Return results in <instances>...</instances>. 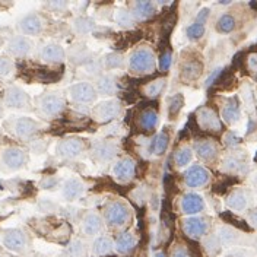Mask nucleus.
I'll return each mask as SVG.
<instances>
[{
    "label": "nucleus",
    "mask_w": 257,
    "mask_h": 257,
    "mask_svg": "<svg viewBox=\"0 0 257 257\" xmlns=\"http://www.w3.org/2000/svg\"><path fill=\"white\" fill-rule=\"evenodd\" d=\"M41 57L47 61H61L64 58V50L57 44H47L41 50Z\"/></svg>",
    "instance_id": "obj_23"
},
{
    "label": "nucleus",
    "mask_w": 257,
    "mask_h": 257,
    "mask_svg": "<svg viewBox=\"0 0 257 257\" xmlns=\"http://www.w3.org/2000/svg\"><path fill=\"white\" fill-rule=\"evenodd\" d=\"M56 184H57V180L53 178V177H47V178L43 181V187H44V189H53Z\"/></svg>",
    "instance_id": "obj_48"
},
{
    "label": "nucleus",
    "mask_w": 257,
    "mask_h": 257,
    "mask_svg": "<svg viewBox=\"0 0 257 257\" xmlns=\"http://www.w3.org/2000/svg\"><path fill=\"white\" fill-rule=\"evenodd\" d=\"M135 170H136V164L133 159L130 158H123L120 159L115 167H114V175L121 180V181H126L129 178H132L135 175Z\"/></svg>",
    "instance_id": "obj_13"
},
{
    "label": "nucleus",
    "mask_w": 257,
    "mask_h": 257,
    "mask_svg": "<svg viewBox=\"0 0 257 257\" xmlns=\"http://www.w3.org/2000/svg\"><path fill=\"white\" fill-rule=\"evenodd\" d=\"M155 12L154 4L151 1H138L133 7V13L138 19H146L152 16Z\"/></svg>",
    "instance_id": "obj_28"
},
{
    "label": "nucleus",
    "mask_w": 257,
    "mask_h": 257,
    "mask_svg": "<svg viewBox=\"0 0 257 257\" xmlns=\"http://www.w3.org/2000/svg\"><path fill=\"white\" fill-rule=\"evenodd\" d=\"M135 246H136V238L132 234H123L115 241V250L120 255H127L129 252L133 250Z\"/></svg>",
    "instance_id": "obj_24"
},
{
    "label": "nucleus",
    "mask_w": 257,
    "mask_h": 257,
    "mask_svg": "<svg viewBox=\"0 0 257 257\" xmlns=\"http://www.w3.org/2000/svg\"><path fill=\"white\" fill-rule=\"evenodd\" d=\"M1 114H3V108H1V105H0V117H1Z\"/></svg>",
    "instance_id": "obj_54"
},
{
    "label": "nucleus",
    "mask_w": 257,
    "mask_h": 257,
    "mask_svg": "<svg viewBox=\"0 0 257 257\" xmlns=\"http://www.w3.org/2000/svg\"><path fill=\"white\" fill-rule=\"evenodd\" d=\"M19 27H21V29H22L25 34H28V35H37V34H40L41 29H43L41 19H40V16H37V15H27V16L21 21Z\"/></svg>",
    "instance_id": "obj_16"
},
{
    "label": "nucleus",
    "mask_w": 257,
    "mask_h": 257,
    "mask_svg": "<svg viewBox=\"0 0 257 257\" xmlns=\"http://www.w3.org/2000/svg\"><path fill=\"white\" fill-rule=\"evenodd\" d=\"M170 66H171V53L170 52L162 53V56H161V61H159V67H161V70H162V72H167V70L170 69Z\"/></svg>",
    "instance_id": "obj_43"
},
{
    "label": "nucleus",
    "mask_w": 257,
    "mask_h": 257,
    "mask_svg": "<svg viewBox=\"0 0 257 257\" xmlns=\"http://www.w3.org/2000/svg\"><path fill=\"white\" fill-rule=\"evenodd\" d=\"M198 121L199 126L203 130H210V132H219L221 130V121L218 118V115L215 114L213 110L210 108H200L198 113Z\"/></svg>",
    "instance_id": "obj_4"
},
{
    "label": "nucleus",
    "mask_w": 257,
    "mask_h": 257,
    "mask_svg": "<svg viewBox=\"0 0 257 257\" xmlns=\"http://www.w3.org/2000/svg\"><path fill=\"white\" fill-rule=\"evenodd\" d=\"M95 89L91 84L81 82L70 88V97L76 103H91L95 100Z\"/></svg>",
    "instance_id": "obj_3"
},
{
    "label": "nucleus",
    "mask_w": 257,
    "mask_h": 257,
    "mask_svg": "<svg viewBox=\"0 0 257 257\" xmlns=\"http://www.w3.org/2000/svg\"><path fill=\"white\" fill-rule=\"evenodd\" d=\"M28 75H29L28 78L32 79V81H38V82H43V84H54L61 78L63 70H52V69L40 67V69L28 70Z\"/></svg>",
    "instance_id": "obj_10"
},
{
    "label": "nucleus",
    "mask_w": 257,
    "mask_h": 257,
    "mask_svg": "<svg viewBox=\"0 0 257 257\" xmlns=\"http://www.w3.org/2000/svg\"><path fill=\"white\" fill-rule=\"evenodd\" d=\"M121 111V107L120 103L111 100V101H104V103L98 104L97 108H95V117L100 120V121H108V120H113L115 118Z\"/></svg>",
    "instance_id": "obj_7"
},
{
    "label": "nucleus",
    "mask_w": 257,
    "mask_h": 257,
    "mask_svg": "<svg viewBox=\"0 0 257 257\" xmlns=\"http://www.w3.org/2000/svg\"><path fill=\"white\" fill-rule=\"evenodd\" d=\"M249 221H250V224H252L255 228H257V210H252V212H250Z\"/></svg>",
    "instance_id": "obj_52"
},
{
    "label": "nucleus",
    "mask_w": 257,
    "mask_h": 257,
    "mask_svg": "<svg viewBox=\"0 0 257 257\" xmlns=\"http://www.w3.org/2000/svg\"><path fill=\"white\" fill-rule=\"evenodd\" d=\"M171 257H189L187 252L183 249V247H177L174 252H172V256Z\"/></svg>",
    "instance_id": "obj_51"
},
{
    "label": "nucleus",
    "mask_w": 257,
    "mask_h": 257,
    "mask_svg": "<svg viewBox=\"0 0 257 257\" xmlns=\"http://www.w3.org/2000/svg\"><path fill=\"white\" fill-rule=\"evenodd\" d=\"M196 152L198 155L205 159V161H212L215 156H216V146L212 143V142H207V141H203V142H198L196 143Z\"/></svg>",
    "instance_id": "obj_25"
},
{
    "label": "nucleus",
    "mask_w": 257,
    "mask_h": 257,
    "mask_svg": "<svg viewBox=\"0 0 257 257\" xmlns=\"http://www.w3.org/2000/svg\"><path fill=\"white\" fill-rule=\"evenodd\" d=\"M84 232L86 235H95L101 231L103 228V222H101V218L97 215V213H88L84 219Z\"/></svg>",
    "instance_id": "obj_20"
},
{
    "label": "nucleus",
    "mask_w": 257,
    "mask_h": 257,
    "mask_svg": "<svg viewBox=\"0 0 257 257\" xmlns=\"http://www.w3.org/2000/svg\"><path fill=\"white\" fill-rule=\"evenodd\" d=\"M110 250H111V241H110V238H107V237H100V238L95 240L94 247H92V252H94L95 256H104V255H107Z\"/></svg>",
    "instance_id": "obj_31"
},
{
    "label": "nucleus",
    "mask_w": 257,
    "mask_h": 257,
    "mask_svg": "<svg viewBox=\"0 0 257 257\" xmlns=\"http://www.w3.org/2000/svg\"><path fill=\"white\" fill-rule=\"evenodd\" d=\"M203 34H205V27L199 22H196L187 28V35L190 40H199Z\"/></svg>",
    "instance_id": "obj_37"
},
{
    "label": "nucleus",
    "mask_w": 257,
    "mask_h": 257,
    "mask_svg": "<svg viewBox=\"0 0 257 257\" xmlns=\"http://www.w3.org/2000/svg\"><path fill=\"white\" fill-rule=\"evenodd\" d=\"M168 146V135L167 133H158L151 143V151L155 155H162Z\"/></svg>",
    "instance_id": "obj_29"
},
{
    "label": "nucleus",
    "mask_w": 257,
    "mask_h": 257,
    "mask_svg": "<svg viewBox=\"0 0 257 257\" xmlns=\"http://www.w3.org/2000/svg\"><path fill=\"white\" fill-rule=\"evenodd\" d=\"M158 123V113L155 110H145L141 114V127L146 132H151Z\"/></svg>",
    "instance_id": "obj_26"
},
{
    "label": "nucleus",
    "mask_w": 257,
    "mask_h": 257,
    "mask_svg": "<svg viewBox=\"0 0 257 257\" xmlns=\"http://www.w3.org/2000/svg\"><path fill=\"white\" fill-rule=\"evenodd\" d=\"M183 104H184V98L181 94H177L174 97H171L170 103H168V115L170 118H175L180 113V110L183 108Z\"/></svg>",
    "instance_id": "obj_30"
},
{
    "label": "nucleus",
    "mask_w": 257,
    "mask_h": 257,
    "mask_svg": "<svg viewBox=\"0 0 257 257\" xmlns=\"http://www.w3.org/2000/svg\"><path fill=\"white\" fill-rule=\"evenodd\" d=\"M202 69H203V66H202L200 61H198V60H189L187 63H184V66L181 69V79L183 81H187V82L195 81V79H198L200 76Z\"/></svg>",
    "instance_id": "obj_18"
},
{
    "label": "nucleus",
    "mask_w": 257,
    "mask_h": 257,
    "mask_svg": "<svg viewBox=\"0 0 257 257\" xmlns=\"http://www.w3.org/2000/svg\"><path fill=\"white\" fill-rule=\"evenodd\" d=\"M114 154H115V146L113 143H104L95 148V156L98 159H110Z\"/></svg>",
    "instance_id": "obj_33"
},
{
    "label": "nucleus",
    "mask_w": 257,
    "mask_h": 257,
    "mask_svg": "<svg viewBox=\"0 0 257 257\" xmlns=\"http://www.w3.org/2000/svg\"><path fill=\"white\" fill-rule=\"evenodd\" d=\"M219 232H221L219 235H221V238H222L224 243H232L235 240V234L231 229H228V228H222Z\"/></svg>",
    "instance_id": "obj_44"
},
{
    "label": "nucleus",
    "mask_w": 257,
    "mask_h": 257,
    "mask_svg": "<svg viewBox=\"0 0 257 257\" xmlns=\"http://www.w3.org/2000/svg\"><path fill=\"white\" fill-rule=\"evenodd\" d=\"M207 16H209V9H203V10H200V13L198 15V22L199 24H205L206 19H207Z\"/></svg>",
    "instance_id": "obj_49"
},
{
    "label": "nucleus",
    "mask_w": 257,
    "mask_h": 257,
    "mask_svg": "<svg viewBox=\"0 0 257 257\" xmlns=\"http://www.w3.org/2000/svg\"><path fill=\"white\" fill-rule=\"evenodd\" d=\"M4 101H6V105H9L12 108H24L29 104V97L21 88L12 86L6 91Z\"/></svg>",
    "instance_id": "obj_11"
},
{
    "label": "nucleus",
    "mask_w": 257,
    "mask_h": 257,
    "mask_svg": "<svg viewBox=\"0 0 257 257\" xmlns=\"http://www.w3.org/2000/svg\"><path fill=\"white\" fill-rule=\"evenodd\" d=\"M155 257H167V256H165L164 253H156V255H155Z\"/></svg>",
    "instance_id": "obj_53"
},
{
    "label": "nucleus",
    "mask_w": 257,
    "mask_h": 257,
    "mask_svg": "<svg viewBox=\"0 0 257 257\" xmlns=\"http://www.w3.org/2000/svg\"><path fill=\"white\" fill-rule=\"evenodd\" d=\"M164 86H165V81L164 79H158V81H154V82H151V84L146 85L145 92L149 97H156V95L161 94V91L164 89Z\"/></svg>",
    "instance_id": "obj_35"
},
{
    "label": "nucleus",
    "mask_w": 257,
    "mask_h": 257,
    "mask_svg": "<svg viewBox=\"0 0 257 257\" xmlns=\"http://www.w3.org/2000/svg\"><path fill=\"white\" fill-rule=\"evenodd\" d=\"M31 50V43L25 37H15L9 43V52L15 56H25Z\"/></svg>",
    "instance_id": "obj_22"
},
{
    "label": "nucleus",
    "mask_w": 257,
    "mask_h": 257,
    "mask_svg": "<svg viewBox=\"0 0 257 257\" xmlns=\"http://www.w3.org/2000/svg\"><path fill=\"white\" fill-rule=\"evenodd\" d=\"M235 28V19L231 15H222L218 21V29L221 32H231Z\"/></svg>",
    "instance_id": "obj_32"
},
{
    "label": "nucleus",
    "mask_w": 257,
    "mask_h": 257,
    "mask_svg": "<svg viewBox=\"0 0 257 257\" xmlns=\"http://www.w3.org/2000/svg\"><path fill=\"white\" fill-rule=\"evenodd\" d=\"M227 206L234 209V210H243L247 206V198L243 192H234L228 196Z\"/></svg>",
    "instance_id": "obj_27"
},
{
    "label": "nucleus",
    "mask_w": 257,
    "mask_h": 257,
    "mask_svg": "<svg viewBox=\"0 0 257 257\" xmlns=\"http://www.w3.org/2000/svg\"><path fill=\"white\" fill-rule=\"evenodd\" d=\"M222 117L228 124H234L240 120V105L235 98L229 100L222 110Z\"/></svg>",
    "instance_id": "obj_21"
},
{
    "label": "nucleus",
    "mask_w": 257,
    "mask_h": 257,
    "mask_svg": "<svg viewBox=\"0 0 257 257\" xmlns=\"http://www.w3.org/2000/svg\"><path fill=\"white\" fill-rule=\"evenodd\" d=\"M84 192V184L78 178H69L64 186H63V196L67 200H75L78 199Z\"/></svg>",
    "instance_id": "obj_19"
},
{
    "label": "nucleus",
    "mask_w": 257,
    "mask_h": 257,
    "mask_svg": "<svg viewBox=\"0 0 257 257\" xmlns=\"http://www.w3.org/2000/svg\"><path fill=\"white\" fill-rule=\"evenodd\" d=\"M105 218L110 225H123L129 218V207L121 202H113L107 206Z\"/></svg>",
    "instance_id": "obj_2"
},
{
    "label": "nucleus",
    "mask_w": 257,
    "mask_h": 257,
    "mask_svg": "<svg viewBox=\"0 0 257 257\" xmlns=\"http://www.w3.org/2000/svg\"><path fill=\"white\" fill-rule=\"evenodd\" d=\"M183 229H184V232L189 237L198 238V237H202L203 234H206L207 224H206L203 219H200V218H190V219H186L184 221Z\"/></svg>",
    "instance_id": "obj_14"
},
{
    "label": "nucleus",
    "mask_w": 257,
    "mask_h": 257,
    "mask_svg": "<svg viewBox=\"0 0 257 257\" xmlns=\"http://www.w3.org/2000/svg\"><path fill=\"white\" fill-rule=\"evenodd\" d=\"M25 161H27L25 152L22 149H19V148H7L1 154V162L9 170H18V168H21L25 164Z\"/></svg>",
    "instance_id": "obj_5"
},
{
    "label": "nucleus",
    "mask_w": 257,
    "mask_h": 257,
    "mask_svg": "<svg viewBox=\"0 0 257 257\" xmlns=\"http://www.w3.org/2000/svg\"><path fill=\"white\" fill-rule=\"evenodd\" d=\"M209 177H210V174L206 168L200 165H193L186 172V183L190 187H200V186H205L209 181Z\"/></svg>",
    "instance_id": "obj_8"
},
{
    "label": "nucleus",
    "mask_w": 257,
    "mask_h": 257,
    "mask_svg": "<svg viewBox=\"0 0 257 257\" xmlns=\"http://www.w3.org/2000/svg\"><path fill=\"white\" fill-rule=\"evenodd\" d=\"M84 143L81 139H66L57 146V154L63 158H75L82 152Z\"/></svg>",
    "instance_id": "obj_12"
},
{
    "label": "nucleus",
    "mask_w": 257,
    "mask_h": 257,
    "mask_svg": "<svg viewBox=\"0 0 257 257\" xmlns=\"http://www.w3.org/2000/svg\"><path fill=\"white\" fill-rule=\"evenodd\" d=\"M205 246L209 250V253H216L219 250V243H218V238H215V237H210L205 243Z\"/></svg>",
    "instance_id": "obj_46"
},
{
    "label": "nucleus",
    "mask_w": 257,
    "mask_h": 257,
    "mask_svg": "<svg viewBox=\"0 0 257 257\" xmlns=\"http://www.w3.org/2000/svg\"><path fill=\"white\" fill-rule=\"evenodd\" d=\"M181 209L184 213H198L203 209V199L196 193H189L181 200Z\"/></svg>",
    "instance_id": "obj_17"
},
{
    "label": "nucleus",
    "mask_w": 257,
    "mask_h": 257,
    "mask_svg": "<svg viewBox=\"0 0 257 257\" xmlns=\"http://www.w3.org/2000/svg\"><path fill=\"white\" fill-rule=\"evenodd\" d=\"M249 67L253 70V72H257V54H252L249 57Z\"/></svg>",
    "instance_id": "obj_50"
},
{
    "label": "nucleus",
    "mask_w": 257,
    "mask_h": 257,
    "mask_svg": "<svg viewBox=\"0 0 257 257\" xmlns=\"http://www.w3.org/2000/svg\"><path fill=\"white\" fill-rule=\"evenodd\" d=\"M224 141H225V145H228V146H235V145L240 143V138L235 133H232V132L227 133L225 138H224Z\"/></svg>",
    "instance_id": "obj_45"
},
{
    "label": "nucleus",
    "mask_w": 257,
    "mask_h": 257,
    "mask_svg": "<svg viewBox=\"0 0 257 257\" xmlns=\"http://www.w3.org/2000/svg\"><path fill=\"white\" fill-rule=\"evenodd\" d=\"M192 158H193V154H192L190 148H181L180 151L175 152V164L180 167H184L192 161Z\"/></svg>",
    "instance_id": "obj_34"
},
{
    "label": "nucleus",
    "mask_w": 257,
    "mask_h": 257,
    "mask_svg": "<svg viewBox=\"0 0 257 257\" xmlns=\"http://www.w3.org/2000/svg\"><path fill=\"white\" fill-rule=\"evenodd\" d=\"M115 19H117V22H118L120 25L127 27V25H130V22H132V15H130L126 9H120V10H117V13H115Z\"/></svg>",
    "instance_id": "obj_40"
},
{
    "label": "nucleus",
    "mask_w": 257,
    "mask_h": 257,
    "mask_svg": "<svg viewBox=\"0 0 257 257\" xmlns=\"http://www.w3.org/2000/svg\"><path fill=\"white\" fill-rule=\"evenodd\" d=\"M98 91L101 94H113L115 91V84L113 82L111 78L105 76V78H101L98 81Z\"/></svg>",
    "instance_id": "obj_36"
},
{
    "label": "nucleus",
    "mask_w": 257,
    "mask_h": 257,
    "mask_svg": "<svg viewBox=\"0 0 257 257\" xmlns=\"http://www.w3.org/2000/svg\"><path fill=\"white\" fill-rule=\"evenodd\" d=\"M69 255L72 257H84L85 255V246L82 241L76 240L69 246Z\"/></svg>",
    "instance_id": "obj_39"
},
{
    "label": "nucleus",
    "mask_w": 257,
    "mask_h": 257,
    "mask_svg": "<svg viewBox=\"0 0 257 257\" xmlns=\"http://www.w3.org/2000/svg\"><path fill=\"white\" fill-rule=\"evenodd\" d=\"M75 29L79 32V34H86L92 29V22L89 19H85V18H79L75 21Z\"/></svg>",
    "instance_id": "obj_38"
},
{
    "label": "nucleus",
    "mask_w": 257,
    "mask_h": 257,
    "mask_svg": "<svg viewBox=\"0 0 257 257\" xmlns=\"http://www.w3.org/2000/svg\"><path fill=\"white\" fill-rule=\"evenodd\" d=\"M40 108L47 115H57L64 108V100L54 94H46L40 100Z\"/></svg>",
    "instance_id": "obj_6"
},
{
    "label": "nucleus",
    "mask_w": 257,
    "mask_h": 257,
    "mask_svg": "<svg viewBox=\"0 0 257 257\" xmlns=\"http://www.w3.org/2000/svg\"><path fill=\"white\" fill-rule=\"evenodd\" d=\"M38 123L34 121L32 118H28V117H21L15 121L13 124V132L18 138H22V139H27V138H31L37 130H38Z\"/></svg>",
    "instance_id": "obj_9"
},
{
    "label": "nucleus",
    "mask_w": 257,
    "mask_h": 257,
    "mask_svg": "<svg viewBox=\"0 0 257 257\" xmlns=\"http://www.w3.org/2000/svg\"><path fill=\"white\" fill-rule=\"evenodd\" d=\"M155 67V56L149 49H139L130 57V69L135 72H151Z\"/></svg>",
    "instance_id": "obj_1"
},
{
    "label": "nucleus",
    "mask_w": 257,
    "mask_h": 257,
    "mask_svg": "<svg viewBox=\"0 0 257 257\" xmlns=\"http://www.w3.org/2000/svg\"><path fill=\"white\" fill-rule=\"evenodd\" d=\"M13 63L7 57H0V76H6L12 72Z\"/></svg>",
    "instance_id": "obj_41"
},
{
    "label": "nucleus",
    "mask_w": 257,
    "mask_h": 257,
    "mask_svg": "<svg viewBox=\"0 0 257 257\" xmlns=\"http://www.w3.org/2000/svg\"><path fill=\"white\" fill-rule=\"evenodd\" d=\"M121 63H123V58H121V56H118V54H110V56L107 57V66H108L110 69L118 67V66H121Z\"/></svg>",
    "instance_id": "obj_42"
},
{
    "label": "nucleus",
    "mask_w": 257,
    "mask_h": 257,
    "mask_svg": "<svg viewBox=\"0 0 257 257\" xmlns=\"http://www.w3.org/2000/svg\"><path fill=\"white\" fill-rule=\"evenodd\" d=\"M221 72H222V69H216V70H215V72L207 78V79H206V84H205L206 86H210L213 82H216V81H218V76L221 75Z\"/></svg>",
    "instance_id": "obj_47"
},
{
    "label": "nucleus",
    "mask_w": 257,
    "mask_h": 257,
    "mask_svg": "<svg viewBox=\"0 0 257 257\" xmlns=\"http://www.w3.org/2000/svg\"><path fill=\"white\" fill-rule=\"evenodd\" d=\"M3 244L15 252H19L25 247V235L19 229H10L3 235Z\"/></svg>",
    "instance_id": "obj_15"
}]
</instances>
